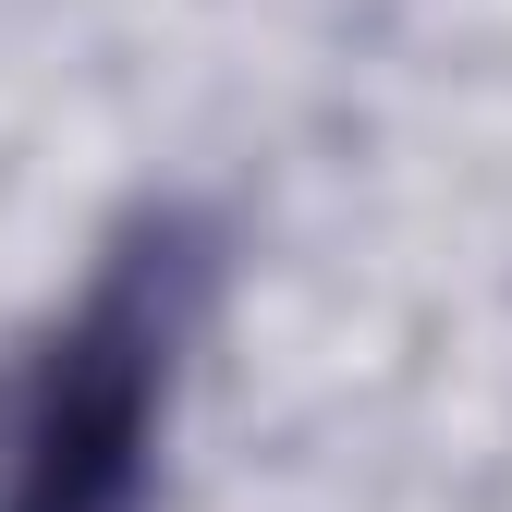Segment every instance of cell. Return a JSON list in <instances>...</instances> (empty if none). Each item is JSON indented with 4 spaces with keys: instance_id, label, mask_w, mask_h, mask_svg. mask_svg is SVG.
Listing matches in <instances>:
<instances>
[{
    "instance_id": "1",
    "label": "cell",
    "mask_w": 512,
    "mask_h": 512,
    "mask_svg": "<svg viewBox=\"0 0 512 512\" xmlns=\"http://www.w3.org/2000/svg\"><path fill=\"white\" fill-rule=\"evenodd\" d=\"M208 220L147 208L98 281L0 366V512H135L159 464L171 366L208 317Z\"/></svg>"
}]
</instances>
